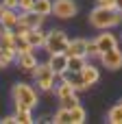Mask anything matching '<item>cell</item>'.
Here are the masks:
<instances>
[{"label":"cell","mask_w":122,"mask_h":124,"mask_svg":"<svg viewBox=\"0 0 122 124\" xmlns=\"http://www.w3.org/2000/svg\"><path fill=\"white\" fill-rule=\"evenodd\" d=\"M89 24L98 31H109L122 24V13L118 9H107V7H94L89 11Z\"/></svg>","instance_id":"cell-1"},{"label":"cell","mask_w":122,"mask_h":124,"mask_svg":"<svg viewBox=\"0 0 122 124\" xmlns=\"http://www.w3.org/2000/svg\"><path fill=\"white\" fill-rule=\"evenodd\" d=\"M11 98H13V107L15 109H35L39 98H37V92L33 89V85L28 83H15L11 87Z\"/></svg>","instance_id":"cell-2"},{"label":"cell","mask_w":122,"mask_h":124,"mask_svg":"<svg viewBox=\"0 0 122 124\" xmlns=\"http://www.w3.org/2000/svg\"><path fill=\"white\" fill-rule=\"evenodd\" d=\"M33 76H35L37 89H41V92H52V89H55V81L59 78V74L50 68L48 61H46V63H37Z\"/></svg>","instance_id":"cell-3"},{"label":"cell","mask_w":122,"mask_h":124,"mask_svg":"<svg viewBox=\"0 0 122 124\" xmlns=\"http://www.w3.org/2000/svg\"><path fill=\"white\" fill-rule=\"evenodd\" d=\"M68 44H70L68 35H65L63 31L55 28V31L46 33V41H44V50H46L48 54H52V52H65V50H68Z\"/></svg>","instance_id":"cell-4"},{"label":"cell","mask_w":122,"mask_h":124,"mask_svg":"<svg viewBox=\"0 0 122 124\" xmlns=\"http://www.w3.org/2000/svg\"><path fill=\"white\" fill-rule=\"evenodd\" d=\"M55 94H57V98H59V105L61 107H65V109H72V107H76L79 105V92L65 81V78H61V83L55 87Z\"/></svg>","instance_id":"cell-5"},{"label":"cell","mask_w":122,"mask_h":124,"mask_svg":"<svg viewBox=\"0 0 122 124\" xmlns=\"http://www.w3.org/2000/svg\"><path fill=\"white\" fill-rule=\"evenodd\" d=\"M79 11V4L74 0H55L52 2V15L59 20H70Z\"/></svg>","instance_id":"cell-6"},{"label":"cell","mask_w":122,"mask_h":124,"mask_svg":"<svg viewBox=\"0 0 122 124\" xmlns=\"http://www.w3.org/2000/svg\"><path fill=\"white\" fill-rule=\"evenodd\" d=\"M98 59H100V63H103V68H107V70H111V72H116V70L122 68V50L120 48L107 50V52H103Z\"/></svg>","instance_id":"cell-7"},{"label":"cell","mask_w":122,"mask_h":124,"mask_svg":"<svg viewBox=\"0 0 122 124\" xmlns=\"http://www.w3.org/2000/svg\"><path fill=\"white\" fill-rule=\"evenodd\" d=\"M68 61H70L68 52H52V54H48V63H50V68L59 76H63L68 72Z\"/></svg>","instance_id":"cell-8"},{"label":"cell","mask_w":122,"mask_h":124,"mask_svg":"<svg viewBox=\"0 0 122 124\" xmlns=\"http://www.w3.org/2000/svg\"><path fill=\"white\" fill-rule=\"evenodd\" d=\"M15 63H17V68L22 70V72H35V68H37V59H35V54H33V50H28V52H17V57H15Z\"/></svg>","instance_id":"cell-9"},{"label":"cell","mask_w":122,"mask_h":124,"mask_svg":"<svg viewBox=\"0 0 122 124\" xmlns=\"http://www.w3.org/2000/svg\"><path fill=\"white\" fill-rule=\"evenodd\" d=\"M44 20L46 17L35 13V11H20V24L26 26V28H41Z\"/></svg>","instance_id":"cell-10"},{"label":"cell","mask_w":122,"mask_h":124,"mask_svg":"<svg viewBox=\"0 0 122 124\" xmlns=\"http://www.w3.org/2000/svg\"><path fill=\"white\" fill-rule=\"evenodd\" d=\"M96 41V46H98V50H100V54L103 52H107V50H114V48H118V37L114 35V33H98V37L94 39Z\"/></svg>","instance_id":"cell-11"},{"label":"cell","mask_w":122,"mask_h":124,"mask_svg":"<svg viewBox=\"0 0 122 124\" xmlns=\"http://www.w3.org/2000/svg\"><path fill=\"white\" fill-rule=\"evenodd\" d=\"M87 39H83V37H76V39H70V44H68V57H87Z\"/></svg>","instance_id":"cell-12"},{"label":"cell","mask_w":122,"mask_h":124,"mask_svg":"<svg viewBox=\"0 0 122 124\" xmlns=\"http://www.w3.org/2000/svg\"><path fill=\"white\" fill-rule=\"evenodd\" d=\"M59 78H65L76 92H85V89H89V85L85 83V78H83L81 72H70V70H68V72H65L63 76H59Z\"/></svg>","instance_id":"cell-13"},{"label":"cell","mask_w":122,"mask_h":124,"mask_svg":"<svg viewBox=\"0 0 122 124\" xmlns=\"http://www.w3.org/2000/svg\"><path fill=\"white\" fill-rule=\"evenodd\" d=\"M0 22H2V26H4V28L15 31V26L20 24V13H17V9H4V13H2V17H0Z\"/></svg>","instance_id":"cell-14"},{"label":"cell","mask_w":122,"mask_h":124,"mask_svg":"<svg viewBox=\"0 0 122 124\" xmlns=\"http://www.w3.org/2000/svg\"><path fill=\"white\" fill-rule=\"evenodd\" d=\"M24 35H26V39H28V44H31L33 48H44V41H46V33H44L41 28H28Z\"/></svg>","instance_id":"cell-15"},{"label":"cell","mask_w":122,"mask_h":124,"mask_svg":"<svg viewBox=\"0 0 122 124\" xmlns=\"http://www.w3.org/2000/svg\"><path fill=\"white\" fill-rule=\"evenodd\" d=\"M81 74H83V78H85V83L92 87V85H96L98 81H100V72H98V68L96 65H92V63H85L83 65V70H81Z\"/></svg>","instance_id":"cell-16"},{"label":"cell","mask_w":122,"mask_h":124,"mask_svg":"<svg viewBox=\"0 0 122 124\" xmlns=\"http://www.w3.org/2000/svg\"><path fill=\"white\" fill-rule=\"evenodd\" d=\"M0 48L15 50V31H9V28H4V31L0 33Z\"/></svg>","instance_id":"cell-17"},{"label":"cell","mask_w":122,"mask_h":124,"mask_svg":"<svg viewBox=\"0 0 122 124\" xmlns=\"http://www.w3.org/2000/svg\"><path fill=\"white\" fill-rule=\"evenodd\" d=\"M33 11L39 13V15H52V0H35L33 4Z\"/></svg>","instance_id":"cell-18"},{"label":"cell","mask_w":122,"mask_h":124,"mask_svg":"<svg viewBox=\"0 0 122 124\" xmlns=\"http://www.w3.org/2000/svg\"><path fill=\"white\" fill-rule=\"evenodd\" d=\"M17 57V50H7V48H0V70L9 68Z\"/></svg>","instance_id":"cell-19"},{"label":"cell","mask_w":122,"mask_h":124,"mask_svg":"<svg viewBox=\"0 0 122 124\" xmlns=\"http://www.w3.org/2000/svg\"><path fill=\"white\" fill-rule=\"evenodd\" d=\"M107 122L109 124H122V105H114L107 111Z\"/></svg>","instance_id":"cell-20"},{"label":"cell","mask_w":122,"mask_h":124,"mask_svg":"<svg viewBox=\"0 0 122 124\" xmlns=\"http://www.w3.org/2000/svg\"><path fill=\"white\" fill-rule=\"evenodd\" d=\"M85 63H87V57H70V61H68V70H70V72H81Z\"/></svg>","instance_id":"cell-21"},{"label":"cell","mask_w":122,"mask_h":124,"mask_svg":"<svg viewBox=\"0 0 122 124\" xmlns=\"http://www.w3.org/2000/svg\"><path fill=\"white\" fill-rule=\"evenodd\" d=\"M70 118H72V124H83L85 122V109H83L81 105L72 107V109H70Z\"/></svg>","instance_id":"cell-22"},{"label":"cell","mask_w":122,"mask_h":124,"mask_svg":"<svg viewBox=\"0 0 122 124\" xmlns=\"http://www.w3.org/2000/svg\"><path fill=\"white\" fill-rule=\"evenodd\" d=\"M55 122H57V124H72L70 109H65V107H59V109H57V113H55Z\"/></svg>","instance_id":"cell-23"},{"label":"cell","mask_w":122,"mask_h":124,"mask_svg":"<svg viewBox=\"0 0 122 124\" xmlns=\"http://www.w3.org/2000/svg\"><path fill=\"white\" fill-rule=\"evenodd\" d=\"M15 116H17V124H31L33 122L31 109H15Z\"/></svg>","instance_id":"cell-24"},{"label":"cell","mask_w":122,"mask_h":124,"mask_svg":"<svg viewBox=\"0 0 122 124\" xmlns=\"http://www.w3.org/2000/svg\"><path fill=\"white\" fill-rule=\"evenodd\" d=\"M94 57H100V50H98L96 41L92 39V41L87 44V59H94Z\"/></svg>","instance_id":"cell-25"},{"label":"cell","mask_w":122,"mask_h":124,"mask_svg":"<svg viewBox=\"0 0 122 124\" xmlns=\"http://www.w3.org/2000/svg\"><path fill=\"white\" fill-rule=\"evenodd\" d=\"M35 0H20V11H33Z\"/></svg>","instance_id":"cell-26"},{"label":"cell","mask_w":122,"mask_h":124,"mask_svg":"<svg viewBox=\"0 0 122 124\" xmlns=\"http://www.w3.org/2000/svg\"><path fill=\"white\" fill-rule=\"evenodd\" d=\"M4 4V9H17L20 11V0H0Z\"/></svg>","instance_id":"cell-27"},{"label":"cell","mask_w":122,"mask_h":124,"mask_svg":"<svg viewBox=\"0 0 122 124\" xmlns=\"http://www.w3.org/2000/svg\"><path fill=\"white\" fill-rule=\"evenodd\" d=\"M98 7H107V9H116V0H96Z\"/></svg>","instance_id":"cell-28"},{"label":"cell","mask_w":122,"mask_h":124,"mask_svg":"<svg viewBox=\"0 0 122 124\" xmlns=\"http://www.w3.org/2000/svg\"><path fill=\"white\" fill-rule=\"evenodd\" d=\"M0 122L2 124H17V116H15V113H13V116H4Z\"/></svg>","instance_id":"cell-29"},{"label":"cell","mask_w":122,"mask_h":124,"mask_svg":"<svg viewBox=\"0 0 122 124\" xmlns=\"http://www.w3.org/2000/svg\"><path fill=\"white\" fill-rule=\"evenodd\" d=\"M116 9H118V11L122 13V0H116Z\"/></svg>","instance_id":"cell-30"},{"label":"cell","mask_w":122,"mask_h":124,"mask_svg":"<svg viewBox=\"0 0 122 124\" xmlns=\"http://www.w3.org/2000/svg\"><path fill=\"white\" fill-rule=\"evenodd\" d=\"M2 13H4V4L0 2V17H2Z\"/></svg>","instance_id":"cell-31"},{"label":"cell","mask_w":122,"mask_h":124,"mask_svg":"<svg viewBox=\"0 0 122 124\" xmlns=\"http://www.w3.org/2000/svg\"><path fill=\"white\" fill-rule=\"evenodd\" d=\"M2 31H4V26H2V22H0V33H2Z\"/></svg>","instance_id":"cell-32"},{"label":"cell","mask_w":122,"mask_h":124,"mask_svg":"<svg viewBox=\"0 0 122 124\" xmlns=\"http://www.w3.org/2000/svg\"><path fill=\"white\" fill-rule=\"evenodd\" d=\"M120 105H122V100H120Z\"/></svg>","instance_id":"cell-33"}]
</instances>
